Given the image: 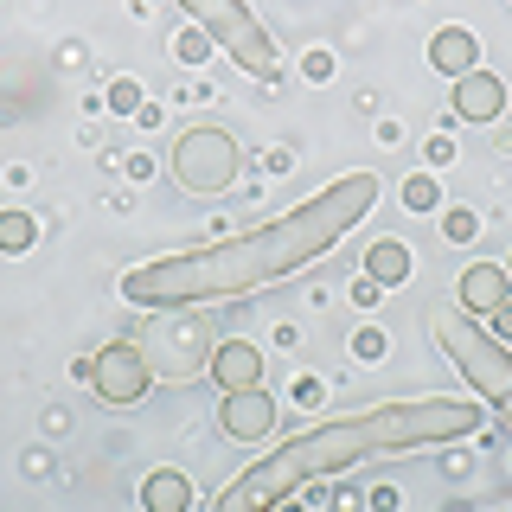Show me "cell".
Returning a JSON list of instances; mask_svg holds the SVG:
<instances>
[{"mask_svg":"<svg viewBox=\"0 0 512 512\" xmlns=\"http://www.w3.org/2000/svg\"><path fill=\"white\" fill-rule=\"evenodd\" d=\"M378 205V173H346L327 192H314L308 205L282 212L263 231L224 237L212 250H186V256H160L122 276V295L135 308H199V301H231L250 288H269L295 269H308L314 256H327L340 237Z\"/></svg>","mask_w":512,"mask_h":512,"instance_id":"cell-1","label":"cell"},{"mask_svg":"<svg viewBox=\"0 0 512 512\" xmlns=\"http://www.w3.org/2000/svg\"><path fill=\"white\" fill-rule=\"evenodd\" d=\"M474 429H480V404H468V397H397V404H372L359 416H333V423L282 442L250 474H237L218 493V512H263L320 474L359 468V461H378V455H404V448H429V442H455V436H474Z\"/></svg>","mask_w":512,"mask_h":512,"instance_id":"cell-2","label":"cell"},{"mask_svg":"<svg viewBox=\"0 0 512 512\" xmlns=\"http://www.w3.org/2000/svg\"><path fill=\"white\" fill-rule=\"evenodd\" d=\"M429 333H436V346L448 352V365H455V372L468 378L474 391H480V397H487V404L512 423V352L493 340V333H480L461 308H436Z\"/></svg>","mask_w":512,"mask_h":512,"instance_id":"cell-3","label":"cell"},{"mask_svg":"<svg viewBox=\"0 0 512 512\" xmlns=\"http://www.w3.org/2000/svg\"><path fill=\"white\" fill-rule=\"evenodd\" d=\"M237 167H244V154H237V141L224 135V128H186L180 148H173V180L186 192H199V199L231 192Z\"/></svg>","mask_w":512,"mask_h":512,"instance_id":"cell-4","label":"cell"},{"mask_svg":"<svg viewBox=\"0 0 512 512\" xmlns=\"http://www.w3.org/2000/svg\"><path fill=\"white\" fill-rule=\"evenodd\" d=\"M180 7L205 26V39H218L244 71H269V64H276V45H269L263 20H256L244 0H180Z\"/></svg>","mask_w":512,"mask_h":512,"instance_id":"cell-5","label":"cell"},{"mask_svg":"<svg viewBox=\"0 0 512 512\" xmlns=\"http://www.w3.org/2000/svg\"><path fill=\"white\" fill-rule=\"evenodd\" d=\"M90 384H96V397H103V404H141V397H148V384H154V365L141 359L135 346L116 340V346L96 352Z\"/></svg>","mask_w":512,"mask_h":512,"instance_id":"cell-6","label":"cell"},{"mask_svg":"<svg viewBox=\"0 0 512 512\" xmlns=\"http://www.w3.org/2000/svg\"><path fill=\"white\" fill-rule=\"evenodd\" d=\"M269 423H276V404L263 397V384H250V391H224V436L256 442V436H269Z\"/></svg>","mask_w":512,"mask_h":512,"instance_id":"cell-7","label":"cell"},{"mask_svg":"<svg viewBox=\"0 0 512 512\" xmlns=\"http://www.w3.org/2000/svg\"><path fill=\"white\" fill-rule=\"evenodd\" d=\"M500 109H506L500 77H487V71H461V77H455V116H468V122H493Z\"/></svg>","mask_w":512,"mask_h":512,"instance_id":"cell-8","label":"cell"},{"mask_svg":"<svg viewBox=\"0 0 512 512\" xmlns=\"http://www.w3.org/2000/svg\"><path fill=\"white\" fill-rule=\"evenodd\" d=\"M212 378L224 384V391H250V384H263V352H256L250 340H224L218 359H212Z\"/></svg>","mask_w":512,"mask_h":512,"instance_id":"cell-9","label":"cell"},{"mask_svg":"<svg viewBox=\"0 0 512 512\" xmlns=\"http://www.w3.org/2000/svg\"><path fill=\"white\" fill-rule=\"evenodd\" d=\"M506 295H512V276L493 269V263H474L468 276H461V308H468V314H493Z\"/></svg>","mask_w":512,"mask_h":512,"instance_id":"cell-10","label":"cell"},{"mask_svg":"<svg viewBox=\"0 0 512 512\" xmlns=\"http://www.w3.org/2000/svg\"><path fill=\"white\" fill-rule=\"evenodd\" d=\"M474 58H480V45H474V32H461V26H442L436 39H429V64L448 71V77L474 71Z\"/></svg>","mask_w":512,"mask_h":512,"instance_id":"cell-11","label":"cell"},{"mask_svg":"<svg viewBox=\"0 0 512 512\" xmlns=\"http://www.w3.org/2000/svg\"><path fill=\"white\" fill-rule=\"evenodd\" d=\"M365 276H372L378 288H397V282H410V250L384 237V244H372V250H365Z\"/></svg>","mask_w":512,"mask_h":512,"instance_id":"cell-12","label":"cell"},{"mask_svg":"<svg viewBox=\"0 0 512 512\" xmlns=\"http://www.w3.org/2000/svg\"><path fill=\"white\" fill-rule=\"evenodd\" d=\"M141 506H148V512H186L192 506L186 474H148V480H141Z\"/></svg>","mask_w":512,"mask_h":512,"instance_id":"cell-13","label":"cell"},{"mask_svg":"<svg viewBox=\"0 0 512 512\" xmlns=\"http://www.w3.org/2000/svg\"><path fill=\"white\" fill-rule=\"evenodd\" d=\"M32 237H39V224H32L26 212H0V250H7V256L32 250Z\"/></svg>","mask_w":512,"mask_h":512,"instance_id":"cell-14","label":"cell"},{"mask_svg":"<svg viewBox=\"0 0 512 512\" xmlns=\"http://www.w3.org/2000/svg\"><path fill=\"white\" fill-rule=\"evenodd\" d=\"M429 199H436V186H429V180H410L404 186V205H410V212H429Z\"/></svg>","mask_w":512,"mask_h":512,"instance_id":"cell-15","label":"cell"},{"mask_svg":"<svg viewBox=\"0 0 512 512\" xmlns=\"http://www.w3.org/2000/svg\"><path fill=\"white\" fill-rule=\"evenodd\" d=\"M109 103H116V109H135L141 90H135V84H116V90H109Z\"/></svg>","mask_w":512,"mask_h":512,"instance_id":"cell-16","label":"cell"},{"mask_svg":"<svg viewBox=\"0 0 512 512\" xmlns=\"http://www.w3.org/2000/svg\"><path fill=\"white\" fill-rule=\"evenodd\" d=\"M493 320H500V333H512V295L500 301V308H493Z\"/></svg>","mask_w":512,"mask_h":512,"instance_id":"cell-17","label":"cell"}]
</instances>
